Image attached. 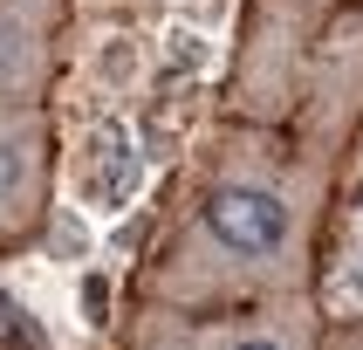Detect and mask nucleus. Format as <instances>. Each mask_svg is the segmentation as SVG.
<instances>
[{
    "label": "nucleus",
    "instance_id": "3",
    "mask_svg": "<svg viewBox=\"0 0 363 350\" xmlns=\"http://www.w3.org/2000/svg\"><path fill=\"white\" fill-rule=\"evenodd\" d=\"M48 192H55L48 103H0V247L48 220Z\"/></svg>",
    "mask_w": 363,
    "mask_h": 350
},
{
    "label": "nucleus",
    "instance_id": "2",
    "mask_svg": "<svg viewBox=\"0 0 363 350\" xmlns=\"http://www.w3.org/2000/svg\"><path fill=\"white\" fill-rule=\"evenodd\" d=\"M323 316L308 295L281 302H240V309H172L144 302L130 316L123 350H315Z\"/></svg>",
    "mask_w": 363,
    "mask_h": 350
},
{
    "label": "nucleus",
    "instance_id": "1",
    "mask_svg": "<svg viewBox=\"0 0 363 350\" xmlns=\"http://www.w3.org/2000/svg\"><path fill=\"white\" fill-rule=\"evenodd\" d=\"M336 138L281 144L267 131H220L185 172L179 213L144 268V302L240 309L308 295L315 220Z\"/></svg>",
    "mask_w": 363,
    "mask_h": 350
},
{
    "label": "nucleus",
    "instance_id": "4",
    "mask_svg": "<svg viewBox=\"0 0 363 350\" xmlns=\"http://www.w3.org/2000/svg\"><path fill=\"white\" fill-rule=\"evenodd\" d=\"M69 0H0V103H41L62 55Z\"/></svg>",
    "mask_w": 363,
    "mask_h": 350
}]
</instances>
